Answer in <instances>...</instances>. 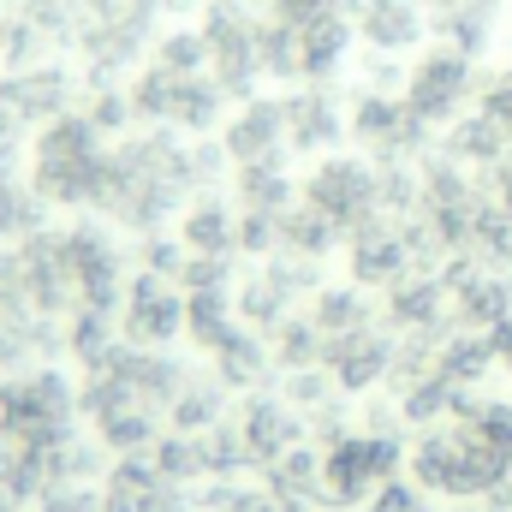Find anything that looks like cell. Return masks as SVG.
<instances>
[{"label":"cell","instance_id":"12","mask_svg":"<svg viewBox=\"0 0 512 512\" xmlns=\"http://www.w3.org/2000/svg\"><path fill=\"white\" fill-rule=\"evenodd\" d=\"M346 256H352V280H358V286H393V280H405V274H411L405 239H399V227L382 221V215H376V221H364V227L352 233Z\"/></svg>","mask_w":512,"mask_h":512},{"label":"cell","instance_id":"38","mask_svg":"<svg viewBox=\"0 0 512 512\" xmlns=\"http://www.w3.org/2000/svg\"><path fill=\"white\" fill-rule=\"evenodd\" d=\"M477 179H483V191L495 197V209H507V215H512V155L501 161V167H489V173H477Z\"/></svg>","mask_w":512,"mask_h":512},{"label":"cell","instance_id":"5","mask_svg":"<svg viewBox=\"0 0 512 512\" xmlns=\"http://www.w3.org/2000/svg\"><path fill=\"white\" fill-rule=\"evenodd\" d=\"M304 203L322 209L340 233H358L364 221L382 215V197H376V167L364 155H328L316 161V173L304 179Z\"/></svg>","mask_w":512,"mask_h":512},{"label":"cell","instance_id":"7","mask_svg":"<svg viewBox=\"0 0 512 512\" xmlns=\"http://www.w3.org/2000/svg\"><path fill=\"white\" fill-rule=\"evenodd\" d=\"M203 42H209V60H215V84L239 102H251V84L262 72L256 60V24L239 0H209V18H203Z\"/></svg>","mask_w":512,"mask_h":512},{"label":"cell","instance_id":"2","mask_svg":"<svg viewBox=\"0 0 512 512\" xmlns=\"http://www.w3.org/2000/svg\"><path fill=\"white\" fill-rule=\"evenodd\" d=\"M36 191L54 203H102L108 197V155H102V131L84 114H60L48 120L36 143Z\"/></svg>","mask_w":512,"mask_h":512},{"label":"cell","instance_id":"31","mask_svg":"<svg viewBox=\"0 0 512 512\" xmlns=\"http://www.w3.org/2000/svg\"><path fill=\"white\" fill-rule=\"evenodd\" d=\"M42 221V203L18 185H0V233H30Z\"/></svg>","mask_w":512,"mask_h":512},{"label":"cell","instance_id":"36","mask_svg":"<svg viewBox=\"0 0 512 512\" xmlns=\"http://www.w3.org/2000/svg\"><path fill=\"white\" fill-rule=\"evenodd\" d=\"M173 417H179V429H197V423H209V417H215V393H209V387H197V393H179Z\"/></svg>","mask_w":512,"mask_h":512},{"label":"cell","instance_id":"3","mask_svg":"<svg viewBox=\"0 0 512 512\" xmlns=\"http://www.w3.org/2000/svg\"><path fill=\"white\" fill-rule=\"evenodd\" d=\"M405 108L423 120V126H453L459 114H471V102L483 96V72H477V60L471 54H459V48H447V42H435V48H423L411 66H405Z\"/></svg>","mask_w":512,"mask_h":512},{"label":"cell","instance_id":"29","mask_svg":"<svg viewBox=\"0 0 512 512\" xmlns=\"http://www.w3.org/2000/svg\"><path fill=\"white\" fill-rule=\"evenodd\" d=\"M203 60H209L203 30H173V36H161V48H155V66H161V72H179V78H197Z\"/></svg>","mask_w":512,"mask_h":512},{"label":"cell","instance_id":"25","mask_svg":"<svg viewBox=\"0 0 512 512\" xmlns=\"http://www.w3.org/2000/svg\"><path fill=\"white\" fill-rule=\"evenodd\" d=\"M179 90H185V78H179V72H161V66H149V72L131 84V114H143V120H167V126H173Z\"/></svg>","mask_w":512,"mask_h":512},{"label":"cell","instance_id":"4","mask_svg":"<svg viewBox=\"0 0 512 512\" xmlns=\"http://www.w3.org/2000/svg\"><path fill=\"white\" fill-rule=\"evenodd\" d=\"M399 477V441L393 435H340L322 459V495L334 507L376 501V489Z\"/></svg>","mask_w":512,"mask_h":512},{"label":"cell","instance_id":"13","mask_svg":"<svg viewBox=\"0 0 512 512\" xmlns=\"http://www.w3.org/2000/svg\"><path fill=\"white\" fill-rule=\"evenodd\" d=\"M72 102V78L60 66H24L0 84V108L12 120H60Z\"/></svg>","mask_w":512,"mask_h":512},{"label":"cell","instance_id":"40","mask_svg":"<svg viewBox=\"0 0 512 512\" xmlns=\"http://www.w3.org/2000/svg\"><path fill=\"white\" fill-rule=\"evenodd\" d=\"M453 6H471V0H423V12L435 18V12H453Z\"/></svg>","mask_w":512,"mask_h":512},{"label":"cell","instance_id":"10","mask_svg":"<svg viewBox=\"0 0 512 512\" xmlns=\"http://www.w3.org/2000/svg\"><path fill=\"white\" fill-rule=\"evenodd\" d=\"M221 149L239 161V167H251V161H280V149H286V114H280V96H251L239 114H233V126L221 137Z\"/></svg>","mask_w":512,"mask_h":512},{"label":"cell","instance_id":"37","mask_svg":"<svg viewBox=\"0 0 512 512\" xmlns=\"http://www.w3.org/2000/svg\"><path fill=\"white\" fill-rule=\"evenodd\" d=\"M126 114H131V96H114V90H102V102L84 114L96 131H114V126H126Z\"/></svg>","mask_w":512,"mask_h":512},{"label":"cell","instance_id":"19","mask_svg":"<svg viewBox=\"0 0 512 512\" xmlns=\"http://www.w3.org/2000/svg\"><path fill=\"white\" fill-rule=\"evenodd\" d=\"M495 370V352H489V334H447L441 346H435V376H447V382L459 387V393H471V387L483 382Z\"/></svg>","mask_w":512,"mask_h":512},{"label":"cell","instance_id":"39","mask_svg":"<svg viewBox=\"0 0 512 512\" xmlns=\"http://www.w3.org/2000/svg\"><path fill=\"white\" fill-rule=\"evenodd\" d=\"M489 352H495V364H501V370H512V316L489 328Z\"/></svg>","mask_w":512,"mask_h":512},{"label":"cell","instance_id":"1","mask_svg":"<svg viewBox=\"0 0 512 512\" xmlns=\"http://www.w3.org/2000/svg\"><path fill=\"white\" fill-rule=\"evenodd\" d=\"M411 477L423 495H447V501H483L489 489L512 483V459H501L471 423H447V429H429L417 447H411Z\"/></svg>","mask_w":512,"mask_h":512},{"label":"cell","instance_id":"11","mask_svg":"<svg viewBox=\"0 0 512 512\" xmlns=\"http://www.w3.org/2000/svg\"><path fill=\"white\" fill-rule=\"evenodd\" d=\"M322 358H328V370H334V382L352 387V393H364L370 382H382L387 370H393V340L376 334V328H352V334H328V346H322Z\"/></svg>","mask_w":512,"mask_h":512},{"label":"cell","instance_id":"23","mask_svg":"<svg viewBox=\"0 0 512 512\" xmlns=\"http://www.w3.org/2000/svg\"><path fill=\"white\" fill-rule=\"evenodd\" d=\"M334 239H340V227H334L322 209H310V203H292V209L280 215V251L322 256V251H334Z\"/></svg>","mask_w":512,"mask_h":512},{"label":"cell","instance_id":"17","mask_svg":"<svg viewBox=\"0 0 512 512\" xmlns=\"http://www.w3.org/2000/svg\"><path fill=\"white\" fill-rule=\"evenodd\" d=\"M352 12H328V18H316V24H304L298 30V60H304V78L310 84H322V78H334L340 72V60H346V48H352Z\"/></svg>","mask_w":512,"mask_h":512},{"label":"cell","instance_id":"16","mask_svg":"<svg viewBox=\"0 0 512 512\" xmlns=\"http://www.w3.org/2000/svg\"><path fill=\"white\" fill-rule=\"evenodd\" d=\"M429 30H435L447 48H459V54L483 60V54L495 48V30H501V0H471V6L435 12V18H429Z\"/></svg>","mask_w":512,"mask_h":512},{"label":"cell","instance_id":"34","mask_svg":"<svg viewBox=\"0 0 512 512\" xmlns=\"http://www.w3.org/2000/svg\"><path fill=\"white\" fill-rule=\"evenodd\" d=\"M328 12H346V0H274V18L292 24V30H304V24H316Z\"/></svg>","mask_w":512,"mask_h":512},{"label":"cell","instance_id":"22","mask_svg":"<svg viewBox=\"0 0 512 512\" xmlns=\"http://www.w3.org/2000/svg\"><path fill=\"white\" fill-rule=\"evenodd\" d=\"M239 203H245L251 215H286V209H292V185H286L280 161H251V167H239Z\"/></svg>","mask_w":512,"mask_h":512},{"label":"cell","instance_id":"15","mask_svg":"<svg viewBox=\"0 0 512 512\" xmlns=\"http://www.w3.org/2000/svg\"><path fill=\"white\" fill-rule=\"evenodd\" d=\"M387 316L411 334H435L447 316V280L441 274H405L387 286Z\"/></svg>","mask_w":512,"mask_h":512},{"label":"cell","instance_id":"41","mask_svg":"<svg viewBox=\"0 0 512 512\" xmlns=\"http://www.w3.org/2000/svg\"><path fill=\"white\" fill-rule=\"evenodd\" d=\"M6 131H12V114H6V108H0V143H6ZM0 155H6V149H0Z\"/></svg>","mask_w":512,"mask_h":512},{"label":"cell","instance_id":"18","mask_svg":"<svg viewBox=\"0 0 512 512\" xmlns=\"http://www.w3.org/2000/svg\"><path fill=\"white\" fill-rule=\"evenodd\" d=\"M126 322H131V334H137V340H149V346H155V340H167V334L185 322V298H173L161 274H143V280L131 286V316H126Z\"/></svg>","mask_w":512,"mask_h":512},{"label":"cell","instance_id":"27","mask_svg":"<svg viewBox=\"0 0 512 512\" xmlns=\"http://www.w3.org/2000/svg\"><path fill=\"white\" fill-rule=\"evenodd\" d=\"M221 102H227V90H221L215 78H185V90H179V108H173V126L209 131L215 120H221Z\"/></svg>","mask_w":512,"mask_h":512},{"label":"cell","instance_id":"35","mask_svg":"<svg viewBox=\"0 0 512 512\" xmlns=\"http://www.w3.org/2000/svg\"><path fill=\"white\" fill-rule=\"evenodd\" d=\"M280 304H286V292H280L274 280H251V292H245V316H251V322H274Z\"/></svg>","mask_w":512,"mask_h":512},{"label":"cell","instance_id":"33","mask_svg":"<svg viewBox=\"0 0 512 512\" xmlns=\"http://www.w3.org/2000/svg\"><path fill=\"white\" fill-rule=\"evenodd\" d=\"M322 346L328 340H316V328H304V322H286L280 328V358L286 364H310V358H322Z\"/></svg>","mask_w":512,"mask_h":512},{"label":"cell","instance_id":"20","mask_svg":"<svg viewBox=\"0 0 512 512\" xmlns=\"http://www.w3.org/2000/svg\"><path fill=\"white\" fill-rule=\"evenodd\" d=\"M292 441H298V423H292L286 405L256 399L251 411H245V453H256V459H280V453H292Z\"/></svg>","mask_w":512,"mask_h":512},{"label":"cell","instance_id":"28","mask_svg":"<svg viewBox=\"0 0 512 512\" xmlns=\"http://www.w3.org/2000/svg\"><path fill=\"white\" fill-rule=\"evenodd\" d=\"M185 328H191L203 346H221V340L233 334V322H227V292H191V298H185Z\"/></svg>","mask_w":512,"mask_h":512},{"label":"cell","instance_id":"14","mask_svg":"<svg viewBox=\"0 0 512 512\" xmlns=\"http://www.w3.org/2000/svg\"><path fill=\"white\" fill-rule=\"evenodd\" d=\"M441 155L447 161H459V167H471V173H489V167H501L512 155V131L495 120V114H483V108H471V114H459L447 137H441Z\"/></svg>","mask_w":512,"mask_h":512},{"label":"cell","instance_id":"6","mask_svg":"<svg viewBox=\"0 0 512 512\" xmlns=\"http://www.w3.org/2000/svg\"><path fill=\"white\" fill-rule=\"evenodd\" d=\"M346 131L376 161H423L429 155V126L405 108V96H387V90H358L352 114H346Z\"/></svg>","mask_w":512,"mask_h":512},{"label":"cell","instance_id":"32","mask_svg":"<svg viewBox=\"0 0 512 512\" xmlns=\"http://www.w3.org/2000/svg\"><path fill=\"white\" fill-rule=\"evenodd\" d=\"M477 108H483V114H495V120L512 131V60L501 66V72H489V78H483V96H477Z\"/></svg>","mask_w":512,"mask_h":512},{"label":"cell","instance_id":"30","mask_svg":"<svg viewBox=\"0 0 512 512\" xmlns=\"http://www.w3.org/2000/svg\"><path fill=\"white\" fill-rule=\"evenodd\" d=\"M42 24L36 18H6L0 24V54H6V66H30L36 60V48H42Z\"/></svg>","mask_w":512,"mask_h":512},{"label":"cell","instance_id":"26","mask_svg":"<svg viewBox=\"0 0 512 512\" xmlns=\"http://www.w3.org/2000/svg\"><path fill=\"white\" fill-rule=\"evenodd\" d=\"M316 328L328 334H352V328H370V304L358 286H322L316 298Z\"/></svg>","mask_w":512,"mask_h":512},{"label":"cell","instance_id":"24","mask_svg":"<svg viewBox=\"0 0 512 512\" xmlns=\"http://www.w3.org/2000/svg\"><path fill=\"white\" fill-rule=\"evenodd\" d=\"M256 60H262V72H268V78H304L298 30H292V24H280V18L256 24Z\"/></svg>","mask_w":512,"mask_h":512},{"label":"cell","instance_id":"21","mask_svg":"<svg viewBox=\"0 0 512 512\" xmlns=\"http://www.w3.org/2000/svg\"><path fill=\"white\" fill-rule=\"evenodd\" d=\"M185 251L197 256H227L233 251V209L221 203V197H203L197 209H185Z\"/></svg>","mask_w":512,"mask_h":512},{"label":"cell","instance_id":"9","mask_svg":"<svg viewBox=\"0 0 512 512\" xmlns=\"http://www.w3.org/2000/svg\"><path fill=\"white\" fill-rule=\"evenodd\" d=\"M280 114H286V149L298 155H322L346 137V114L328 90H292L280 96Z\"/></svg>","mask_w":512,"mask_h":512},{"label":"cell","instance_id":"8","mask_svg":"<svg viewBox=\"0 0 512 512\" xmlns=\"http://www.w3.org/2000/svg\"><path fill=\"white\" fill-rule=\"evenodd\" d=\"M352 12V30L370 54H393V60H411L429 36V12L423 0H346Z\"/></svg>","mask_w":512,"mask_h":512}]
</instances>
